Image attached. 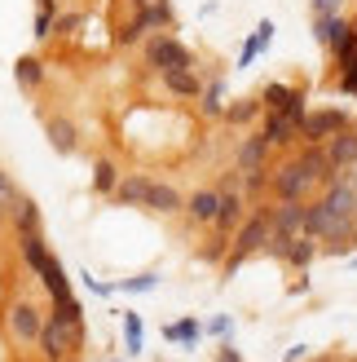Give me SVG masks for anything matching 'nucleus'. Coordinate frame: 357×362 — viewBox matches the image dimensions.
<instances>
[{
  "label": "nucleus",
  "instance_id": "1",
  "mask_svg": "<svg viewBox=\"0 0 357 362\" xmlns=\"http://www.w3.org/2000/svg\"><path fill=\"white\" fill-rule=\"evenodd\" d=\"M270 234H274V208H260V212L247 216L238 226V234H234V252L225 257V274H234L247 257H256V252L270 243Z\"/></svg>",
  "mask_w": 357,
  "mask_h": 362
},
{
  "label": "nucleus",
  "instance_id": "2",
  "mask_svg": "<svg viewBox=\"0 0 357 362\" xmlns=\"http://www.w3.org/2000/svg\"><path fill=\"white\" fill-rule=\"evenodd\" d=\"M80 340H84V327H71V322H62V318H53V314H49L40 340H35V349H40L44 362H66L71 354L80 349Z\"/></svg>",
  "mask_w": 357,
  "mask_h": 362
},
{
  "label": "nucleus",
  "instance_id": "3",
  "mask_svg": "<svg viewBox=\"0 0 357 362\" xmlns=\"http://www.w3.org/2000/svg\"><path fill=\"white\" fill-rule=\"evenodd\" d=\"M344 129H353V115L344 106H322V111H309L300 119V141H331Z\"/></svg>",
  "mask_w": 357,
  "mask_h": 362
},
{
  "label": "nucleus",
  "instance_id": "4",
  "mask_svg": "<svg viewBox=\"0 0 357 362\" xmlns=\"http://www.w3.org/2000/svg\"><path fill=\"white\" fill-rule=\"evenodd\" d=\"M270 186H274L278 199H309V190L317 186V181L309 177V168L300 164V159H287V164L270 177Z\"/></svg>",
  "mask_w": 357,
  "mask_h": 362
},
{
  "label": "nucleus",
  "instance_id": "5",
  "mask_svg": "<svg viewBox=\"0 0 357 362\" xmlns=\"http://www.w3.org/2000/svg\"><path fill=\"white\" fill-rule=\"evenodd\" d=\"M146 62L159 76H164V71H181V66H190V49L181 40H172V35H155L146 45Z\"/></svg>",
  "mask_w": 357,
  "mask_h": 362
},
{
  "label": "nucleus",
  "instance_id": "6",
  "mask_svg": "<svg viewBox=\"0 0 357 362\" xmlns=\"http://www.w3.org/2000/svg\"><path fill=\"white\" fill-rule=\"evenodd\" d=\"M305 212H309L305 199H278L274 234H278V239H300V234H305Z\"/></svg>",
  "mask_w": 357,
  "mask_h": 362
},
{
  "label": "nucleus",
  "instance_id": "7",
  "mask_svg": "<svg viewBox=\"0 0 357 362\" xmlns=\"http://www.w3.org/2000/svg\"><path fill=\"white\" fill-rule=\"evenodd\" d=\"M9 332H13V340H27V345H35V340H40V332H44V314L35 310L31 300H18L13 310H9Z\"/></svg>",
  "mask_w": 357,
  "mask_h": 362
},
{
  "label": "nucleus",
  "instance_id": "8",
  "mask_svg": "<svg viewBox=\"0 0 357 362\" xmlns=\"http://www.w3.org/2000/svg\"><path fill=\"white\" fill-rule=\"evenodd\" d=\"M270 151H274V141L265 137V129H260V133H252V137H247L243 146H238L234 168L247 173V177H252V173H265V159H270Z\"/></svg>",
  "mask_w": 357,
  "mask_h": 362
},
{
  "label": "nucleus",
  "instance_id": "9",
  "mask_svg": "<svg viewBox=\"0 0 357 362\" xmlns=\"http://www.w3.org/2000/svg\"><path fill=\"white\" fill-rule=\"evenodd\" d=\"M265 137L274 141V151L296 146V141H300V119L287 115V111H270V115H265Z\"/></svg>",
  "mask_w": 357,
  "mask_h": 362
},
{
  "label": "nucleus",
  "instance_id": "10",
  "mask_svg": "<svg viewBox=\"0 0 357 362\" xmlns=\"http://www.w3.org/2000/svg\"><path fill=\"white\" fill-rule=\"evenodd\" d=\"M243 221H247L243 190H221V212H217V221H212V230H217V234H238Z\"/></svg>",
  "mask_w": 357,
  "mask_h": 362
},
{
  "label": "nucleus",
  "instance_id": "11",
  "mask_svg": "<svg viewBox=\"0 0 357 362\" xmlns=\"http://www.w3.org/2000/svg\"><path fill=\"white\" fill-rule=\"evenodd\" d=\"M217 212H221V190H194L186 199V216L194 226H212L217 221Z\"/></svg>",
  "mask_w": 357,
  "mask_h": 362
},
{
  "label": "nucleus",
  "instance_id": "12",
  "mask_svg": "<svg viewBox=\"0 0 357 362\" xmlns=\"http://www.w3.org/2000/svg\"><path fill=\"white\" fill-rule=\"evenodd\" d=\"M327 155H331L335 173L344 177V173L357 164V129H344V133H335V137L327 141Z\"/></svg>",
  "mask_w": 357,
  "mask_h": 362
},
{
  "label": "nucleus",
  "instance_id": "13",
  "mask_svg": "<svg viewBox=\"0 0 357 362\" xmlns=\"http://www.w3.org/2000/svg\"><path fill=\"white\" fill-rule=\"evenodd\" d=\"M146 194H150V177L133 173V177H119L115 204H123V208H146Z\"/></svg>",
  "mask_w": 357,
  "mask_h": 362
},
{
  "label": "nucleus",
  "instance_id": "14",
  "mask_svg": "<svg viewBox=\"0 0 357 362\" xmlns=\"http://www.w3.org/2000/svg\"><path fill=\"white\" fill-rule=\"evenodd\" d=\"M35 279L44 283V292L53 296V305H58V300H71V283H66V269H62V261H58V257H49V265H44Z\"/></svg>",
  "mask_w": 357,
  "mask_h": 362
},
{
  "label": "nucleus",
  "instance_id": "15",
  "mask_svg": "<svg viewBox=\"0 0 357 362\" xmlns=\"http://www.w3.org/2000/svg\"><path fill=\"white\" fill-rule=\"evenodd\" d=\"M164 88H168V93H176V98H203V80L194 76L190 66H181V71H164Z\"/></svg>",
  "mask_w": 357,
  "mask_h": 362
},
{
  "label": "nucleus",
  "instance_id": "16",
  "mask_svg": "<svg viewBox=\"0 0 357 362\" xmlns=\"http://www.w3.org/2000/svg\"><path fill=\"white\" fill-rule=\"evenodd\" d=\"M265 111H291L296 102H305V88H291V84H265Z\"/></svg>",
  "mask_w": 357,
  "mask_h": 362
},
{
  "label": "nucleus",
  "instance_id": "17",
  "mask_svg": "<svg viewBox=\"0 0 357 362\" xmlns=\"http://www.w3.org/2000/svg\"><path fill=\"white\" fill-rule=\"evenodd\" d=\"M146 208L159 212V216H172V212H181V194H176L172 186H164V181H150V194H146Z\"/></svg>",
  "mask_w": 357,
  "mask_h": 362
},
{
  "label": "nucleus",
  "instance_id": "18",
  "mask_svg": "<svg viewBox=\"0 0 357 362\" xmlns=\"http://www.w3.org/2000/svg\"><path fill=\"white\" fill-rule=\"evenodd\" d=\"M44 133H49V146L58 151V155H75V124L62 119V115H53L44 124Z\"/></svg>",
  "mask_w": 357,
  "mask_h": 362
},
{
  "label": "nucleus",
  "instance_id": "19",
  "mask_svg": "<svg viewBox=\"0 0 357 362\" xmlns=\"http://www.w3.org/2000/svg\"><path fill=\"white\" fill-rule=\"evenodd\" d=\"M18 252H23V261H27L31 274H40V269L49 265V257H53L49 243L40 239V234H27V239H18Z\"/></svg>",
  "mask_w": 357,
  "mask_h": 362
},
{
  "label": "nucleus",
  "instance_id": "20",
  "mask_svg": "<svg viewBox=\"0 0 357 362\" xmlns=\"http://www.w3.org/2000/svg\"><path fill=\"white\" fill-rule=\"evenodd\" d=\"M13 234L18 239H27V234H40V208H35V199L23 194V204L13 212Z\"/></svg>",
  "mask_w": 357,
  "mask_h": 362
},
{
  "label": "nucleus",
  "instance_id": "21",
  "mask_svg": "<svg viewBox=\"0 0 357 362\" xmlns=\"http://www.w3.org/2000/svg\"><path fill=\"white\" fill-rule=\"evenodd\" d=\"M313 257H317V239H313V234H300V239H291V247H287L282 261H287L291 269H309Z\"/></svg>",
  "mask_w": 357,
  "mask_h": 362
},
{
  "label": "nucleus",
  "instance_id": "22",
  "mask_svg": "<svg viewBox=\"0 0 357 362\" xmlns=\"http://www.w3.org/2000/svg\"><path fill=\"white\" fill-rule=\"evenodd\" d=\"M18 204H23V194H18V181L0 168V221H13V212Z\"/></svg>",
  "mask_w": 357,
  "mask_h": 362
},
{
  "label": "nucleus",
  "instance_id": "23",
  "mask_svg": "<svg viewBox=\"0 0 357 362\" xmlns=\"http://www.w3.org/2000/svg\"><path fill=\"white\" fill-rule=\"evenodd\" d=\"M164 336L172 340V345H186V349H194L199 345V336H203V327L194 318H181V322H172V327H164Z\"/></svg>",
  "mask_w": 357,
  "mask_h": 362
},
{
  "label": "nucleus",
  "instance_id": "24",
  "mask_svg": "<svg viewBox=\"0 0 357 362\" xmlns=\"http://www.w3.org/2000/svg\"><path fill=\"white\" fill-rule=\"evenodd\" d=\"M270 40H274V23H260L256 31H252V40L243 45V58H238V66H252V58L260 49H270Z\"/></svg>",
  "mask_w": 357,
  "mask_h": 362
},
{
  "label": "nucleus",
  "instance_id": "25",
  "mask_svg": "<svg viewBox=\"0 0 357 362\" xmlns=\"http://www.w3.org/2000/svg\"><path fill=\"white\" fill-rule=\"evenodd\" d=\"M260 98H243V102H234V106H225V119L234 124V129H243V124H252L256 115H260Z\"/></svg>",
  "mask_w": 357,
  "mask_h": 362
},
{
  "label": "nucleus",
  "instance_id": "26",
  "mask_svg": "<svg viewBox=\"0 0 357 362\" xmlns=\"http://www.w3.org/2000/svg\"><path fill=\"white\" fill-rule=\"evenodd\" d=\"M13 80L23 84V88H40V80H44V66H40V58H18V66H13Z\"/></svg>",
  "mask_w": 357,
  "mask_h": 362
},
{
  "label": "nucleus",
  "instance_id": "27",
  "mask_svg": "<svg viewBox=\"0 0 357 362\" xmlns=\"http://www.w3.org/2000/svg\"><path fill=\"white\" fill-rule=\"evenodd\" d=\"M115 186H119L115 164H111V159H97V164H93V190L97 194H115Z\"/></svg>",
  "mask_w": 357,
  "mask_h": 362
},
{
  "label": "nucleus",
  "instance_id": "28",
  "mask_svg": "<svg viewBox=\"0 0 357 362\" xmlns=\"http://www.w3.org/2000/svg\"><path fill=\"white\" fill-rule=\"evenodd\" d=\"M141 18H146V27H172V5L168 0H150L146 9H137Z\"/></svg>",
  "mask_w": 357,
  "mask_h": 362
},
{
  "label": "nucleus",
  "instance_id": "29",
  "mask_svg": "<svg viewBox=\"0 0 357 362\" xmlns=\"http://www.w3.org/2000/svg\"><path fill=\"white\" fill-rule=\"evenodd\" d=\"M305 234H313V239H327V208H322V204H309V212H305Z\"/></svg>",
  "mask_w": 357,
  "mask_h": 362
},
{
  "label": "nucleus",
  "instance_id": "30",
  "mask_svg": "<svg viewBox=\"0 0 357 362\" xmlns=\"http://www.w3.org/2000/svg\"><path fill=\"white\" fill-rule=\"evenodd\" d=\"M53 318H62V322H71V327H80L84 310H80V300L71 296V300H58V305H53Z\"/></svg>",
  "mask_w": 357,
  "mask_h": 362
},
{
  "label": "nucleus",
  "instance_id": "31",
  "mask_svg": "<svg viewBox=\"0 0 357 362\" xmlns=\"http://www.w3.org/2000/svg\"><path fill=\"white\" fill-rule=\"evenodd\" d=\"M203 115H225V106H221V80H212L207 88H203Z\"/></svg>",
  "mask_w": 357,
  "mask_h": 362
},
{
  "label": "nucleus",
  "instance_id": "32",
  "mask_svg": "<svg viewBox=\"0 0 357 362\" xmlns=\"http://www.w3.org/2000/svg\"><path fill=\"white\" fill-rule=\"evenodd\" d=\"M123 336H128V354H141V318L137 314H123Z\"/></svg>",
  "mask_w": 357,
  "mask_h": 362
},
{
  "label": "nucleus",
  "instance_id": "33",
  "mask_svg": "<svg viewBox=\"0 0 357 362\" xmlns=\"http://www.w3.org/2000/svg\"><path fill=\"white\" fill-rule=\"evenodd\" d=\"M146 31H150V27H146V18H141V13H137V18H133V23H128V27H123V31H119V45H137V40H141V35H146Z\"/></svg>",
  "mask_w": 357,
  "mask_h": 362
},
{
  "label": "nucleus",
  "instance_id": "34",
  "mask_svg": "<svg viewBox=\"0 0 357 362\" xmlns=\"http://www.w3.org/2000/svg\"><path fill=\"white\" fill-rule=\"evenodd\" d=\"M155 283H159V274L150 269V274H137V279H128V283H123V292H128V296H141V292H150Z\"/></svg>",
  "mask_w": 357,
  "mask_h": 362
},
{
  "label": "nucleus",
  "instance_id": "35",
  "mask_svg": "<svg viewBox=\"0 0 357 362\" xmlns=\"http://www.w3.org/2000/svg\"><path fill=\"white\" fill-rule=\"evenodd\" d=\"M225 239H229V234H217V239H212L199 257H203V261H221V257H225Z\"/></svg>",
  "mask_w": 357,
  "mask_h": 362
},
{
  "label": "nucleus",
  "instance_id": "36",
  "mask_svg": "<svg viewBox=\"0 0 357 362\" xmlns=\"http://www.w3.org/2000/svg\"><path fill=\"white\" fill-rule=\"evenodd\" d=\"M80 23H84L80 13H71V18H58V23H53V35H71V31H75Z\"/></svg>",
  "mask_w": 357,
  "mask_h": 362
},
{
  "label": "nucleus",
  "instance_id": "37",
  "mask_svg": "<svg viewBox=\"0 0 357 362\" xmlns=\"http://www.w3.org/2000/svg\"><path fill=\"white\" fill-rule=\"evenodd\" d=\"M313 18H327V13H340V0H309Z\"/></svg>",
  "mask_w": 357,
  "mask_h": 362
},
{
  "label": "nucleus",
  "instance_id": "38",
  "mask_svg": "<svg viewBox=\"0 0 357 362\" xmlns=\"http://www.w3.org/2000/svg\"><path fill=\"white\" fill-rule=\"evenodd\" d=\"M217 362H243V354H238L234 345H221V354H217Z\"/></svg>",
  "mask_w": 357,
  "mask_h": 362
},
{
  "label": "nucleus",
  "instance_id": "39",
  "mask_svg": "<svg viewBox=\"0 0 357 362\" xmlns=\"http://www.w3.org/2000/svg\"><path fill=\"white\" fill-rule=\"evenodd\" d=\"M207 332H212V336H225V332H229V318H212Z\"/></svg>",
  "mask_w": 357,
  "mask_h": 362
},
{
  "label": "nucleus",
  "instance_id": "40",
  "mask_svg": "<svg viewBox=\"0 0 357 362\" xmlns=\"http://www.w3.org/2000/svg\"><path fill=\"white\" fill-rule=\"evenodd\" d=\"M344 177H349V181H353V186H357V164H353V168H349V173H344Z\"/></svg>",
  "mask_w": 357,
  "mask_h": 362
},
{
  "label": "nucleus",
  "instance_id": "41",
  "mask_svg": "<svg viewBox=\"0 0 357 362\" xmlns=\"http://www.w3.org/2000/svg\"><path fill=\"white\" fill-rule=\"evenodd\" d=\"M133 5H137V9H146V5H150V0H133Z\"/></svg>",
  "mask_w": 357,
  "mask_h": 362
},
{
  "label": "nucleus",
  "instance_id": "42",
  "mask_svg": "<svg viewBox=\"0 0 357 362\" xmlns=\"http://www.w3.org/2000/svg\"><path fill=\"white\" fill-rule=\"evenodd\" d=\"M317 362H335V358H317Z\"/></svg>",
  "mask_w": 357,
  "mask_h": 362
},
{
  "label": "nucleus",
  "instance_id": "43",
  "mask_svg": "<svg viewBox=\"0 0 357 362\" xmlns=\"http://www.w3.org/2000/svg\"><path fill=\"white\" fill-rule=\"evenodd\" d=\"M66 362H75V358H66Z\"/></svg>",
  "mask_w": 357,
  "mask_h": 362
},
{
  "label": "nucleus",
  "instance_id": "44",
  "mask_svg": "<svg viewBox=\"0 0 357 362\" xmlns=\"http://www.w3.org/2000/svg\"><path fill=\"white\" fill-rule=\"evenodd\" d=\"M353 265H357V257H353Z\"/></svg>",
  "mask_w": 357,
  "mask_h": 362
},
{
  "label": "nucleus",
  "instance_id": "45",
  "mask_svg": "<svg viewBox=\"0 0 357 362\" xmlns=\"http://www.w3.org/2000/svg\"><path fill=\"white\" fill-rule=\"evenodd\" d=\"M353 362H357V358H353Z\"/></svg>",
  "mask_w": 357,
  "mask_h": 362
}]
</instances>
